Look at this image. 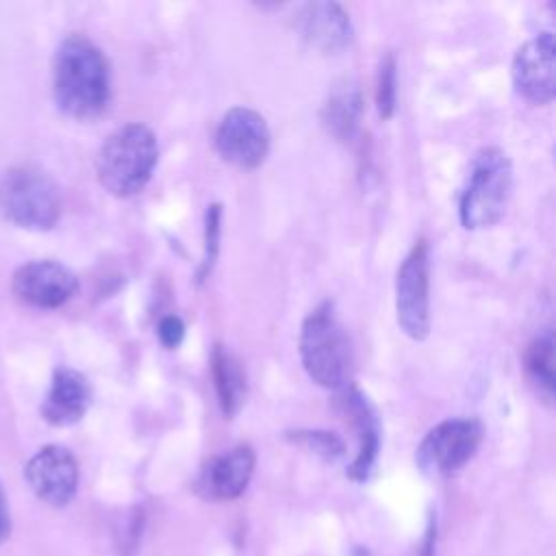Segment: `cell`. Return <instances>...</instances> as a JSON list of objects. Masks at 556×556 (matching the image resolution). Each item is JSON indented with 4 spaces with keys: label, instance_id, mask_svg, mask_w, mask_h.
Wrapping results in <instances>:
<instances>
[{
    "label": "cell",
    "instance_id": "cell-9",
    "mask_svg": "<svg viewBox=\"0 0 556 556\" xmlns=\"http://www.w3.org/2000/svg\"><path fill=\"white\" fill-rule=\"evenodd\" d=\"M554 35L541 33L528 39L513 56L510 76L515 91L530 104H549L556 93Z\"/></svg>",
    "mask_w": 556,
    "mask_h": 556
},
{
    "label": "cell",
    "instance_id": "cell-8",
    "mask_svg": "<svg viewBox=\"0 0 556 556\" xmlns=\"http://www.w3.org/2000/svg\"><path fill=\"white\" fill-rule=\"evenodd\" d=\"M269 139L271 135L265 117L248 106L230 109L215 130V148L219 156L241 169H254L265 161Z\"/></svg>",
    "mask_w": 556,
    "mask_h": 556
},
{
    "label": "cell",
    "instance_id": "cell-19",
    "mask_svg": "<svg viewBox=\"0 0 556 556\" xmlns=\"http://www.w3.org/2000/svg\"><path fill=\"white\" fill-rule=\"evenodd\" d=\"M397 65L393 52H384L378 63L376 80V109L380 119H391L397 104Z\"/></svg>",
    "mask_w": 556,
    "mask_h": 556
},
{
    "label": "cell",
    "instance_id": "cell-3",
    "mask_svg": "<svg viewBox=\"0 0 556 556\" xmlns=\"http://www.w3.org/2000/svg\"><path fill=\"white\" fill-rule=\"evenodd\" d=\"M63 211L56 180L37 165H15L0 176V215L26 230H50Z\"/></svg>",
    "mask_w": 556,
    "mask_h": 556
},
{
    "label": "cell",
    "instance_id": "cell-6",
    "mask_svg": "<svg viewBox=\"0 0 556 556\" xmlns=\"http://www.w3.org/2000/svg\"><path fill=\"white\" fill-rule=\"evenodd\" d=\"M397 324L413 341H424L430 332V261L428 243L419 239L395 276Z\"/></svg>",
    "mask_w": 556,
    "mask_h": 556
},
{
    "label": "cell",
    "instance_id": "cell-1",
    "mask_svg": "<svg viewBox=\"0 0 556 556\" xmlns=\"http://www.w3.org/2000/svg\"><path fill=\"white\" fill-rule=\"evenodd\" d=\"M52 96L74 119H96L111 100V72L104 52L85 35H67L52 59Z\"/></svg>",
    "mask_w": 556,
    "mask_h": 556
},
{
    "label": "cell",
    "instance_id": "cell-11",
    "mask_svg": "<svg viewBox=\"0 0 556 556\" xmlns=\"http://www.w3.org/2000/svg\"><path fill=\"white\" fill-rule=\"evenodd\" d=\"M33 493L50 506H65L78 489V463L63 445L41 447L24 467Z\"/></svg>",
    "mask_w": 556,
    "mask_h": 556
},
{
    "label": "cell",
    "instance_id": "cell-5",
    "mask_svg": "<svg viewBox=\"0 0 556 556\" xmlns=\"http://www.w3.org/2000/svg\"><path fill=\"white\" fill-rule=\"evenodd\" d=\"M513 191V165L500 148H482L471 161V174L460 195V224L467 230L502 219Z\"/></svg>",
    "mask_w": 556,
    "mask_h": 556
},
{
    "label": "cell",
    "instance_id": "cell-12",
    "mask_svg": "<svg viewBox=\"0 0 556 556\" xmlns=\"http://www.w3.org/2000/svg\"><path fill=\"white\" fill-rule=\"evenodd\" d=\"M295 30L315 50L337 54L352 43L354 28L345 9L337 2H308L295 13Z\"/></svg>",
    "mask_w": 556,
    "mask_h": 556
},
{
    "label": "cell",
    "instance_id": "cell-20",
    "mask_svg": "<svg viewBox=\"0 0 556 556\" xmlns=\"http://www.w3.org/2000/svg\"><path fill=\"white\" fill-rule=\"evenodd\" d=\"M219 239H222V204L213 202L204 211V256L198 267V282H204L219 256Z\"/></svg>",
    "mask_w": 556,
    "mask_h": 556
},
{
    "label": "cell",
    "instance_id": "cell-2",
    "mask_svg": "<svg viewBox=\"0 0 556 556\" xmlns=\"http://www.w3.org/2000/svg\"><path fill=\"white\" fill-rule=\"evenodd\" d=\"M159 161V143L154 132L139 122L115 128L98 150V182L115 198L139 193Z\"/></svg>",
    "mask_w": 556,
    "mask_h": 556
},
{
    "label": "cell",
    "instance_id": "cell-16",
    "mask_svg": "<svg viewBox=\"0 0 556 556\" xmlns=\"http://www.w3.org/2000/svg\"><path fill=\"white\" fill-rule=\"evenodd\" d=\"M363 115V96L354 80H339L321 106V122L341 141L354 139Z\"/></svg>",
    "mask_w": 556,
    "mask_h": 556
},
{
    "label": "cell",
    "instance_id": "cell-4",
    "mask_svg": "<svg viewBox=\"0 0 556 556\" xmlns=\"http://www.w3.org/2000/svg\"><path fill=\"white\" fill-rule=\"evenodd\" d=\"M300 358L308 378L319 387H345L352 361L350 341L330 302H321L304 317L300 330Z\"/></svg>",
    "mask_w": 556,
    "mask_h": 556
},
{
    "label": "cell",
    "instance_id": "cell-17",
    "mask_svg": "<svg viewBox=\"0 0 556 556\" xmlns=\"http://www.w3.org/2000/svg\"><path fill=\"white\" fill-rule=\"evenodd\" d=\"M211 371L215 382L217 402L224 417H235L248 395V382H245V369L241 361L222 343H215L211 352Z\"/></svg>",
    "mask_w": 556,
    "mask_h": 556
},
{
    "label": "cell",
    "instance_id": "cell-24",
    "mask_svg": "<svg viewBox=\"0 0 556 556\" xmlns=\"http://www.w3.org/2000/svg\"><path fill=\"white\" fill-rule=\"evenodd\" d=\"M354 556H369V554L363 552V549H358V552H354Z\"/></svg>",
    "mask_w": 556,
    "mask_h": 556
},
{
    "label": "cell",
    "instance_id": "cell-22",
    "mask_svg": "<svg viewBox=\"0 0 556 556\" xmlns=\"http://www.w3.org/2000/svg\"><path fill=\"white\" fill-rule=\"evenodd\" d=\"M156 334H159V341L163 343V348L167 350H174L182 343L185 339V324L178 315H165L161 321H159V328H156Z\"/></svg>",
    "mask_w": 556,
    "mask_h": 556
},
{
    "label": "cell",
    "instance_id": "cell-18",
    "mask_svg": "<svg viewBox=\"0 0 556 556\" xmlns=\"http://www.w3.org/2000/svg\"><path fill=\"white\" fill-rule=\"evenodd\" d=\"M526 369L539 393L552 400L554 395V341L552 334L534 339L526 350Z\"/></svg>",
    "mask_w": 556,
    "mask_h": 556
},
{
    "label": "cell",
    "instance_id": "cell-15",
    "mask_svg": "<svg viewBox=\"0 0 556 556\" xmlns=\"http://www.w3.org/2000/svg\"><path fill=\"white\" fill-rule=\"evenodd\" d=\"M341 410L352 419L356 432H358V452L356 458L352 460V465L348 467V476L352 480H367L378 450H380V424H378V415L371 406V402L365 397L363 391H358L356 387H348L343 389L341 397H339Z\"/></svg>",
    "mask_w": 556,
    "mask_h": 556
},
{
    "label": "cell",
    "instance_id": "cell-14",
    "mask_svg": "<svg viewBox=\"0 0 556 556\" xmlns=\"http://www.w3.org/2000/svg\"><path fill=\"white\" fill-rule=\"evenodd\" d=\"M89 400L91 391L87 378L72 367H56L41 402V417L56 428L74 426L87 413Z\"/></svg>",
    "mask_w": 556,
    "mask_h": 556
},
{
    "label": "cell",
    "instance_id": "cell-23",
    "mask_svg": "<svg viewBox=\"0 0 556 556\" xmlns=\"http://www.w3.org/2000/svg\"><path fill=\"white\" fill-rule=\"evenodd\" d=\"M9 534H11V515H9V504H7L4 489L0 484V545L9 539Z\"/></svg>",
    "mask_w": 556,
    "mask_h": 556
},
{
    "label": "cell",
    "instance_id": "cell-21",
    "mask_svg": "<svg viewBox=\"0 0 556 556\" xmlns=\"http://www.w3.org/2000/svg\"><path fill=\"white\" fill-rule=\"evenodd\" d=\"M289 439L298 445H304L324 460H339L345 454V443L328 430H298L291 432Z\"/></svg>",
    "mask_w": 556,
    "mask_h": 556
},
{
    "label": "cell",
    "instance_id": "cell-10",
    "mask_svg": "<svg viewBox=\"0 0 556 556\" xmlns=\"http://www.w3.org/2000/svg\"><path fill=\"white\" fill-rule=\"evenodd\" d=\"M78 289V278L59 261H30L15 269L11 278L13 295L35 308H59Z\"/></svg>",
    "mask_w": 556,
    "mask_h": 556
},
{
    "label": "cell",
    "instance_id": "cell-13",
    "mask_svg": "<svg viewBox=\"0 0 556 556\" xmlns=\"http://www.w3.org/2000/svg\"><path fill=\"white\" fill-rule=\"evenodd\" d=\"M254 450L250 445H237L219 456H213L195 480V491L215 502L239 497L254 471Z\"/></svg>",
    "mask_w": 556,
    "mask_h": 556
},
{
    "label": "cell",
    "instance_id": "cell-7",
    "mask_svg": "<svg viewBox=\"0 0 556 556\" xmlns=\"http://www.w3.org/2000/svg\"><path fill=\"white\" fill-rule=\"evenodd\" d=\"M482 437L484 426L473 417L445 419L419 443L417 463L430 476H450L473 458Z\"/></svg>",
    "mask_w": 556,
    "mask_h": 556
}]
</instances>
